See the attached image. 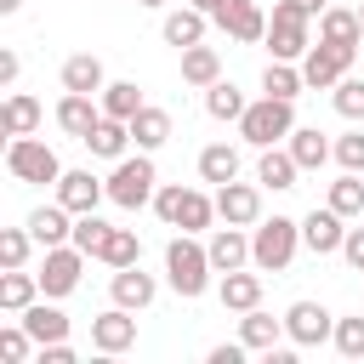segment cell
Wrapping results in <instances>:
<instances>
[{
	"mask_svg": "<svg viewBox=\"0 0 364 364\" xmlns=\"http://www.w3.org/2000/svg\"><path fill=\"white\" fill-rule=\"evenodd\" d=\"M210 250L193 239V233H182V239H171L165 245V279H171V290L182 296V301H193V296H205V284H210Z\"/></svg>",
	"mask_w": 364,
	"mask_h": 364,
	"instance_id": "1",
	"label": "cell"
},
{
	"mask_svg": "<svg viewBox=\"0 0 364 364\" xmlns=\"http://www.w3.org/2000/svg\"><path fill=\"white\" fill-rule=\"evenodd\" d=\"M154 193H159V176H154L148 148L114 159V171H108V199H114L119 210H142V205H154Z\"/></svg>",
	"mask_w": 364,
	"mask_h": 364,
	"instance_id": "2",
	"label": "cell"
},
{
	"mask_svg": "<svg viewBox=\"0 0 364 364\" xmlns=\"http://www.w3.org/2000/svg\"><path fill=\"white\" fill-rule=\"evenodd\" d=\"M154 210H159V222H165V228L205 233V228H210V216H216V199H210V193H199V188H182V182H165V188L154 193Z\"/></svg>",
	"mask_w": 364,
	"mask_h": 364,
	"instance_id": "3",
	"label": "cell"
},
{
	"mask_svg": "<svg viewBox=\"0 0 364 364\" xmlns=\"http://www.w3.org/2000/svg\"><path fill=\"white\" fill-rule=\"evenodd\" d=\"M296 245H301V222H290V216H267L250 228V262L262 273H284L296 262Z\"/></svg>",
	"mask_w": 364,
	"mask_h": 364,
	"instance_id": "4",
	"label": "cell"
},
{
	"mask_svg": "<svg viewBox=\"0 0 364 364\" xmlns=\"http://www.w3.org/2000/svg\"><path fill=\"white\" fill-rule=\"evenodd\" d=\"M290 131H296V108H290L284 97H262V102H250L245 119H239V136H245L250 148H273V142H284Z\"/></svg>",
	"mask_w": 364,
	"mask_h": 364,
	"instance_id": "5",
	"label": "cell"
},
{
	"mask_svg": "<svg viewBox=\"0 0 364 364\" xmlns=\"http://www.w3.org/2000/svg\"><path fill=\"white\" fill-rule=\"evenodd\" d=\"M267 46H273V57L301 63V57H307V46H313L307 11H301V6H290V0H279V6H273V17H267Z\"/></svg>",
	"mask_w": 364,
	"mask_h": 364,
	"instance_id": "6",
	"label": "cell"
},
{
	"mask_svg": "<svg viewBox=\"0 0 364 364\" xmlns=\"http://www.w3.org/2000/svg\"><path fill=\"white\" fill-rule=\"evenodd\" d=\"M6 171H11L17 182H51V188H57L63 159H57V148H46L40 136H11V148H6Z\"/></svg>",
	"mask_w": 364,
	"mask_h": 364,
	"instance_id": "7",
	"label": "cell"
},
{
	"mask_svg": "<svg viewBox=\"0 0 364 364\" xmlns=\"http://www.w3.org/2000/svg\"><path fill=\"white\" fill-rule=\"evenodd\" d=\"M210 23L228 28V40H239V46L267 40V11L256 0H210Z\"/></svg>",
	"mask_w": 364,
	"mask_h": 364,
	"instance_id": "8",
	"label": "cell"
},
{
	"mask_svg": "<svg viewBox=\"0 0 364 364\" xmlns=\"http://www.w3.org/2000/svg\"><path fill=\"white\" fill-rule=\"evenodd\" d=\"M80 267H85V250L68 239V245H46V262H40V290L57 301L80 284Z\"/></svg>",
	"mask_w": 364,
	"mask_h": 364,
	"instance_id": "9",
	"label": "cell"
},
{
	"mask_svg": "<svg viewBox=\"0 0 364 364\" xmlns=\"http://www.w3.org/2000/svg\"><path fill=\"white\" fill-rule=\"evenodd\" d=\"M284 336H290L296 347H318V341L336 336V313H330L324 301H290V313H284Z\"/></svg>",
	"mask_w": 364,
	"mask_h": 364,
	"instance_id": "10",
	"label": "cell"
},
{
	"mask_svg": "<svg viewBox=\"0 0 364 364\" xmlns=\"http://www.w3.org/2000/svg\"><path fill=\"white\" fill-rule=\"evenodd\" d=\"M347 68H353V51H347V46H330V40L307 46V57H301V80H307V91H330Z\"/></svg>",
	"mask_w": 364,
	"mask_h": 364,
	"instance_id": "11",
	"label": "cell"
},
{
	"mask_svg": "<svg viewBox=\"0 0 364 364\" xmlns=\"http://www.w3.org/2000/svg\"><path fill=\"white\" fill-rule=\"evenodd\" d=\"M216 216L233 222V228H256L262 222V182H222L216 188Z\"/></svg>",
	"mask_w": 364,
	"mask_h": 364,
	"instance_id": "12",
	"label": "cell"
},
{
	"mask_svg": "<svg viewBox=\"0 0 364 364\" xmlns=\"http://www.w3.org/2000/svg\"><path fill=\"white\" fill-rule=\"evenodd\" d=\"M341 222H347L341 210H330V205L318 210V205H313V210L301 216V245H307L313 256H336V250H341V239H347V228H341Z\"/></svg>",
	"mask_w": 364,
	"mask_h": 364,
	"instance_id": "13",
	"label": "cell"
},
{
	"mask_svg": "<svg viewBox=\"0 0 364 364\" xmlns=\"http://www.w3.org/2000/svg\"><path fill=\"white\" fill-rule=\"evenodd\" d=\"M91 347L97 353H125V347H136V318H131V307H108V313H97L91 318Z\"/></svg>",
	"mask_w": 364,
	"mask_h": 364,
	"instance_id": "14",
	"label": "cell"
},
{
	"mask_svg": "<svg viewBox=\"0 0 364 364\" xmlns=\"http://www.w3.org/2000/svg\"><path fill=\"white\" fill-rule=\"evenodd\" d=\"M57 199H63L74 216H85V210H97V205L108 199V176H91V171H63V176H57Z\"/></svg>",
	"mask_w": 364,
	"mask_h": 364,
	"instance_id": "15",
	"label": "cell"
},
{
	"mask_svg": "<svg viewBox=\"0 0 364 364\" xmlns=\"http://www.w3.org/2000/svg\"><path fill=\"white\" fill-rule=\"evenodd\" d=\"M108 296L119 301V307H131V313H142L154 296H159V284H154V273H142L136 262L131 267H114V279H108Z\"/></svg>",
	"mask_w": 364,
	"mask_h": 364,
	"instance_id": "16",
	"label": "cell"
},
{
	"mask_svg": "<svg viewBox=\"0 0 364 364\" xmlns=\"http://www.w3.org/2000/svg\"><path fill=\"white\" fill-rule=\"evenodd\" d=\"M97 119H102V97H85V91H68L63 102H57V125L68 131V136H91L97 131Z\"/></svg>",
	"mask_w": 364,
	"mask_h": 364,
	"instance_id": "17",
	"label": "cell"
},
{
	"mask_svg": "<svg viewBox=\"0 0 364 364\" xmlns=\"http://www.w3.org/2000/svg\"><path fill=\"white\" fill-rule=\"evenodd\" d=\"M205 250H210V267H216V273H233V267H245V262H250V233L228 222V228H216V233H210V245H205Z\"/></svg>",
	"mask_w": 364,
	"mask_h": 364,
	"instance_id": "18",
	"label": "cell"
},
{
	"mask_svg": "<svg viewBox=\"0 0 364 364\" xmlns=\"http://www.w3.org/2000/svg\"><path fill=\"white\" fill-rule=\"evenodd\" d=\"M296 176H301V165H296V154L290 148H262V159H256V182L262 188H273V193H284V188H296Z\"/></svg>",
	"mask_w": 364,
	"mask_h": 364,
	"instance_id": "19",
	"label": "cell"
},
{
	"mask_svg": "<svg viewBox=\"0 0 364 364\" xmlns=\"http://www.w3.org/2000/svg\"><path fill=\"white\" fill-rule=\"evenodd\" d=\"M28 233L40 239V245H68L74 239V210L57 199V205H40V210H28Z\"/></svg>",
	"mask_w": 364,
	"mask_h": 364,
	"instance_id": "20",
	"label": "cell"
},
{
	"mask_svg": "<svg viewBox=\"0 0 364 364\" xmlns=\"http://www.w3.org/2000/svg\"><path fill=\"white\" fill-rule=\"evenodd\" d=\"M23 330H28L40 347H46V341H68V313L51 307V296H46V301H28V307H23Z\"/></svg>",
	"mask_w": 364,
	"mask_h": 364,
	"instance_id": "21",
	"label": "cell"
},
{
	"mask_svg": "<svg viewBox=\"0 0 364 364\" xmlns=\"http://www.w3.org/2000/svg\"><path fill=\"white\" fill-rule=\"evenodd\" d=\"M205 23H210V11H199V6H182V11H165V46H176V51H188V46H199L205 40Z\"/></svg>",
	"mask_w": 364,
	"mask_h": 364,
	"instance_id": "22",
	"label": "cell"
},
{
	"mask_svg": "<svg viewBox=\"0 0 364 364\" xmlns=\"http://www.w3.org/2000/svg\"><path fill=\"white\" fill-rule=\"evenodd\" d=\"M102 85H108V74H102V57H91V51H74V57L63 63V91L102 97Z\"/></svg>",
	"mask_w": 364,
	"mask_h": 364,
	"instance_id": "23",
	"label": "cell"
},
{
	"mask_svg": "<svg viewBox=\"0 0 364 364\" xmlns=\"http://www.w3.org/2000/svg\"><path fill=\"white\" fill-rule=\"evenodd\" d=\"M222 307H228V313H250V307H262V267H256V273H245V267L222 273Z\"/></svg>",
	"mask_w": 364,
	"mask_h": 364,
	"instance_id": "24",
	"label": "cell"
},
{
	"mask_svg": "<svg viewBox=\"0 0 364 364\" xmlns=\"http://www.w3.org/2000/svg\"><path fill=\"white\" fill-rule=\"evenodd\" d=\"M318 40L358 51V40H364V17H358V11H347V6H324V17H318Z\"/></svg>",
	"mask_w": 364,
	"mask_h": 364,
	"instance_id": "25",
	"label": "cell"
},
{
	"mask_svg": "<svg viewBox=\"0 0 364 364\" xmlns=\"http://www.w3.org/2000/svg\"><path fill=\"white\" fill-rule=\"evenodd\" d=\"M85 148H91L97 159H125V148H131V119L102 114V119H97V131L85 136Z\"/></svg>",
	"mask_w": 364,
	"mask_h": 364,
	"instance_id": "26",
	"label": "cell"
},
{
	"mask_svg": "<svg viewBox=\"0 0 364 364\" xmlns=\"http://www.w3.org/2000/svg\"><path fill=\"white\" fill-rule=\"evenodd\" d=\"M284 148L296 154V165H301V171H318V165L336 154V142H324V131H318V125H296V131L284 136Z\"/></svg>",
	"mask_w": 364,
	"mask_h": 364,
	"instance_id": "27",
	"label": "cell"
},
{
	"mask_svg": "<svg viewBox=\"0 0 364 364\" xmlns=\"http://www.w3.org/2000/svg\"><path fill=\"white\" fill-rule=\"evenodd\" d=\"M307 91V80H301V63H284V57H273L267 68H262V97H284V102H296Z\"/></svg>",
	"mask_w": 364,
	"mask_h": 364,
	"instance_id": "28",
	"label": "cell"
},
{
	"mask_svg": "<svg viewBox=\"0 0 364 364\" xmlns=\"http://www.w3.org/2000/svg\"><path fill=\"white\" fill-rule=\"evenodd\" d=\"M131 142H136V148H148V154H154V148H165V142H171V114H165V108H154V102H142V108H136V119H131Z\"/></svg>",
	"mask_w": 364,
	"mask_h": 364,
	"instance_id": "29",
	"label": "cell"
},
{
	"mask_svg": "<svg viewBox=\"0 0 364 364\" xmlns=\"http://www.w3.org/2000/svg\"><path fill=\"white\" fill-rule=\"evenodd\" d=\"M233 176H239V148H233V142H210V148H199V182L222 188V182H233Z\"/></svg>",
	"mask_w": 364,
	"mask_h": 364,
	"instance_id": "30",
	"label": "cell"
},
{
	"mask_svg": "<svg viewBox=\"0 0 364 364\" xmlns=\"http://www.w3.org/2000/svg\"><path fill=\"white\" fill-rule=\"evenodd\" d=\"M46 290H40V273H23V267H6L0 273V307L6 313H23L28 301H40Z\"/></svg>",
	"mask_w": 364,
	"mask_h": 364,
	"instance_id": "31",
	"label": "cell"
},
{
	"mask_svg": "<svg viewBox=\"0 0 364 364\" xmlns=\"http://www.w3.org/2000/svg\"><path fill=\"white\" fill-rule=\"evenodd\" d=\"M279 336H284V318H273V313H262V307H250V313L239 318V341H245L250 353H273Z\"/></svg>",
	"mask_w": 364,
	"mask_h": 364,
	"instance_id": "32",
	"label": "cell"
},
{
	"mask_svg": "<svg viewBox=\"0 0 364 364\" xmlns=\"http://www.w3.org/2000/svg\"><path fill=\"white\" fill-rule=\"evenodd\" d=\"M245 108H250V102H245V91H239L233 80L205 85V114H210V119H233V125H239V119H245Z\"/></svg>",
	"mask_w": 364,
	"mask_h": 364,
	"instance_id": "33",
	"label": "cell"
},
{
	"mask_svg": "<svg viewBox=\"0 0 364 364\" xmlns=\"http://www.w3.org/2000/svg\"><path fill=\"white\" fill-rule=\"evenodd\" d=\"M0 125H6V136H34V125H40V102H34L28 91H11L6 108H0Z\"/></svg>",
	"mask_w": 364,
	"mask_h": 364,
	"instance_id": "34",
	"label": "cell"
},
{
	"mask_svg": "<svg viewBox=\"0 0 364 364\" xmlns=\"http://www.w3.org/2000/svg\"><path fill=\"white\" fill-rule=\"evenodd\" d=\"M182 80L199 85V91L216 85V80H222V57H216L210 46H188V51H182Z\"/></svg>",
	"mask_w": 364,
	"mask_h": 364,
	"instance_id": "35",
	"label": "cell"
},
{
	"mask_svg": "<svg viewBox=\"0 0 364 364\" xmlns=\"http://www.w3.org/2000/svg\"><path fill=\"white\" fill-rule=\"evenodd\" d=\"M330 210H341V216H358L364 210V171H341L336 182H330V199H324Z\"/></svg>",
	"mask_w": 364,
	"mask_h": 364,
	"instance_id": "36",
	"label": "cell"
},
{
	"mask_svg": "<svg viewBox=\"0 0 364 364\" xmlns=\"http://www.w3.org/2000/svg\"><path fill=\"white\" fill-rule=\"evenodd\" d=\"M97 262H108V267H131V262H142V239H136L131 228H108Z\"/></svg>",
	"mask_w": 364,
	"mask_h": 364,
	"instance_id": "37",
	"label": "cell"
},
{
	"mask_svg": "<svg viewBox=\"0 0 364 364\" xmlns=\"http://www.w3.org/2000/svg\"><path fill=\"white\" fill-rule=\"evenodd\" d=\"M136 108H142V85H136V80H114V85H102V114H114V119H136Z\"/></svg>",
	"mask_w": 364,
	"mask_h": 364,
	"instance_id": "38",
	"label": "cell"
},
{
	"mask_svg": "<svg viewBox=\"0 0 364 364\" xmlns=\"http://www.w3.org/2000/svg\"><path fill=\"white\" fill-rule=\"evenodd\" d=\"M330 102H336V114H341V119H364V80L341 74V80L330 85Z\"/></svg>",
	"mask_w": 364,
	"mask_h": 364,
	"instance_id": "39",
	"label": "cell"
},
{
	"mask_svg": "<svg viewBox=\"0 0 364 364\" xmlns=\"http://www.w3.org/2000/svg\"><path fill=\"white\" fill-rule=\"evenodd\" d=\"M34 245H40V239H34L28 228H0V267H23Z\"/></svg>",
	"mask_w": 364,
	"mask_h": 364,
	"instance_id": "40",
	"label": "cell"
},
{
	"mask_svg": "<svg viewBox=\"0 0 364 364\" xmlns=\"http://www.w3.org/2000/svg\"><path fill=\"white\" fill-rule=\"evenodd\" d=\"M102 239H108V222H102L97 210H85V216H74V245H80L85 256H97V250H102Z\"/></svg>",
	"mask_w": 364,
	"mask_h": 364,
	"instance_id": "41",
	"label": "cell"
},
{
	"mask_svg": "<svg viewBox=\"0 0 364 364\" xmlns=\"http://www.w3.org/2000/svg\"><path fill=\"white\" fill-rule=\"evenodd\" d=\"M336 353L341 358H364V318H336Z\"/></svg>",
	"mask_w": 364,
	"mask_h": 364,
	"instance_id": "42",
	"label": "cell"
},
{
	"mask_svg": "<svg viewBox=\"0 0 364 364\" xmlns=\"http://www.w3.org/2000/svg\"><path fill=\"white\" fill-rule=\"evenodd\" d=\"M28 347H40V341H34L23 324H6V330H0V358H6V364H23Z\"/></svg>",
	"mask_w": 364,
	"mask_h": 364,
	"instance_id": "43",
	"label": "cell"
},
{
	"mask_svg": "<svg viewBox=\"0 0 364 364\" xmlns=\"http://www.w3.org/2000/svg\"><path fill=\"white\" fill-rule=\"evenodd\" d=\"M336 165H341V171H364V131L336 136Z\"/></svg>",
	"mask_w": 364,
	"mask_h": 364,
	"instance_id": "44",
	"label": "cell"
},
{
	"mask_svg": "<svg viewBox=\"0 0 364 364\" xmlns=\"http://www.w3.org/2000/svg\"><path fill=\"white\" fill-rule=\"evenodd\" d=\"M341 256H347V267H353V273H364V228H347Z\"/></svg>",
	"mask_w": 364,
	"mask_h": 364,
	"instance_id": "45",
	"label": "cell"
},
{
	"mask_svg": "<svg viewBox=\"0 0 364 364\" xmlns=\"http://www.w3.org/2000/svg\"><path fill=\"white\" fill-rule=\"evenodd\" d=\"M40 364H74V347L68 341H46L40 347Z\"/></svg>",
	"mask_w": 364,
	"mask_h": 364,
	"instance_id": "46",
	"label": "cell"
},
{
	"mask_svg": "<svg viewBox=\"0 0 364 364\" xmlns=\"http://www.w3.org/2000/svg\"><path fill=\"white\" fill-rule=\"evenodd\" d=\"M245 353H250L245 341H222V347H210V364H239Z\"/></svg>",
	"mask_w": 364,
	"mask_h": 364,
	"instance_id": "47",
	"label": "cell"
},
{
	"mask_svg": "<svg viewBox=\"0 0 364 364\" xmlns=\"http://www.w3.org/2000/svg\"><path fill=\"white\" fill-rule=\"evenodd\" d=\"M17 68H23V63H17V51H0V85H11V80H17Z\"/></svg>",
	"mask_w": 364,
	"mask_h": 364,
	"instance_id": "48",
	"label": "cell"
},
{
	"mask_svg": "<svg viewBox=\"0 0 364 364\" xmlns=\"http://www.w3.org/2000/svg\"><path fill=\"white\" fill-rule=\"evenodd\" d=\"M290 6H301L307 17H324V6H330V0H290Z\"/></svg>",
	"mask_w": 364,
	"mask_h": 364,
	"instance_id": "49",
	"label": "cell"
},
{
	"mask_svg": "<svg viewBox=\"0 0 364 364\" xmlns=\"http://www.w3.org/2000/svg\"><path fill=\"white\" fill-rule=\"evenodd\" d=\"M17 6H23V0H0V11H6V17H11V11H17Z\"/></svg>",
	"mask_w": 364,
	"mask_h": 364,
	"instance_id": "50",
	"label": "cell"
},
{
	"mask_svg": "<svg viewBox=\"0 0 364 364\" xmlns=\"http://www.w3.org/2000/svg\"><path fill=\"white\" fill-rule=\"evenodd\" d=\"M188 6H199V11H210V0H188Z\"/></svg>",
	"mask_w": 364,
	"mask_h": 364,
	"instance_id": "51",
	"label": "cell"
},
{
	"mask_svg": "<svg viewBox=\"0 0 364 364\" xmlns=\"http://www.w3.org/2000/svg\"><path fill=\"white\" fill-rule=\"evenodd\" d=\"M136 6H165V0H136Z\"/></svg>",
	"mask_w": 364,
	"mask_h": 364,
	"instance_id": "52",
	"label": "cell"
},
{
	"mask_svg": "<svg viewBox=\"0 0 364 364\" xmlns=\"http://www.w3.org/2000/svg\"><path fill=\"white\" fill-rule=\"evenodd\" d=\"M358 17H364V6H358Z\"/></svg>",
	"mask_w": 364,
	"mask_h": 364,
	"instance_id": "53",
	"label": "cell"
}]
</instances>
